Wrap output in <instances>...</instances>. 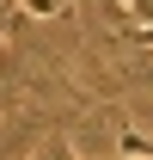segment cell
I'll return each instance as SVG.
<instances>
[{"label": "cell", "mask_w": 153, "mask_h": 160, "mask_svg": "<svg viewBox=\"0 0 153 160\" xmlns=\"http://www.w3.org/2000/svg\"><path fill=\"white\" fill-rule=\"evenodd\" d=\"M19 6H25V12H37V19H55V12H61V0H19Z\"/></svg>", "instance_id": "cell-1"}, {"label": "cell", "mask_w": 153, "mask_h": 160, "mask_svg": "<svg viewBox=\"0 0 153 160\" xmlns=\"http://www.w3.org/2000/svg\"><path fill=\"white\" fill-rule=\"evenodd\" d=\"M37 160H80V154L67 148V142H55V148H49V154H37Z\"/></svg>", "instance_id": "cell-2"}, {"label": "cell", "mask_w": 153, "mask_h": 160, "mask_svg": "<svg viewBox=\"0 0 153 160\" xmlns=\"http://www.w3.org/2000/svg\"><path fill=\"white\" fill-rule=\"evenodd\" d=\"M6 25H12V19H6V6H0V37H6Z\"/></svg>", "instance_id": "cell-3"}]
</instances>
